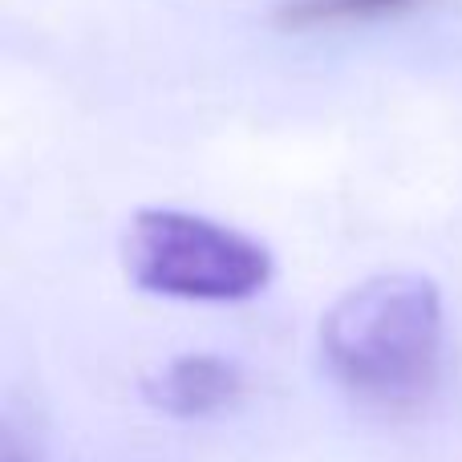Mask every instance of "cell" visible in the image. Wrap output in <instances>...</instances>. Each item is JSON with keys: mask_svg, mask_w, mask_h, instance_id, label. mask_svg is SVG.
I'll use <instances>...</instances> for the list:
<instances>
[{"mask_svg": "<svg viewBox=\"0 0 462 462\" xmlns=\"http://www.w3.org/2000/svg\"><path fill=\"white\" fill-rule=\"evenodd\" d=\"M447 317L434 280L385 272L353 284L320 320L328 374L361 402L418 406L442 374Z\"/></svg>", "mask_w": 462, "mask_h": 462, "instance_id": "6da1fadb", "label": "cell"}, {"mask_svg": "<svg viewBox=\"0 0 462 462\" xmlns=\"http://www.w3.org/2000/svg\"><path fill=\"white\" fill-rule=\"evenodd\" d=\"M0 462H41L37 447L24 442V434L16 430L13 418H5V426H0Z\"/></svg>", "mask_w": 462, "mask_h": 462, "instance_id": "5b68a950", "label": "cell"}, {"mask_svg": "<svg viewBox=\"0 0 462 462\" xmlns=\"http://www.w3.org/2000/svg\"><path fill=\"white\" fill-rule=\"evenodd\" d=\"M143 393L154 410L171 418H211L231 410L247 393V377L236 361L216 353H187L167 361L143 382Z\"/></svg>", "mask_w": 462, "mask_h": 462, "instance_id": "3957f363", "label": "cell"}, {"mask_svg": "<svg viewBox=\"0 0 462 462\" xmlns=\"http://www.w3.org/2000/svg\"><path fill=\"white\" fill-rule=\"evenodd\" d=\"M126 276L167 300L236 304L272 280V255L260 239L191 211L146 208L122 236Z\"/></svg>", "mask_w": 462, "mask_h": 462, "instance_id": "7a4b0ae2", "label": "cell"}, {"mask_svg": "<svg viewBox=\"0 0 462 462\" xmlns=\"http://www.w3.org/2000/svg\"><path fill=\"white\" fill-rule=\"evenodd\" d=\"M426 0H288L276 13L280 29H333V24H365L385 16L414 13Z\"/></svg>", "mask_w": 462, "mask_h": 462, "instance_id": "277c9868", "label": "cell"}]
</instances>
